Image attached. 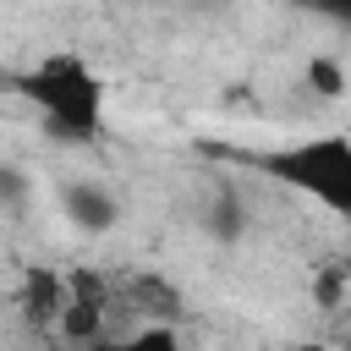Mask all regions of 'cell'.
<instances>
[{
  "mask_svg": "<svg viewBox=\"0 0 351 351\" xmlns=\"http://www.w3.org/2000/svg\"><path fill=\"white\" fill-rule=\"evenodd\" d=\"M203 230H208L219 247H230V241L247 236V203H241L236 186H219V192L208 197V208H203Z\"/></svg>",
  "mask_w": 351,
  "mask_h": 351,
  "instance_id": "cell-6",
  "label": "cell"
},
{
  "mask_svg": "<svg viewBox=\"0 0 351 351\" xmlns=\"http://www.w3.org/2000/svg\"><path fill=\"white\" fill-rule=\"evenodd\" d=\"M258 170L285 181V186H302L307 197H318L335 214L351 203V143H346V132H324V137L274 148V154L258 159Z\"/></svg>",
  "mask_w": 351,
  "mask_h": 351,
  "instance_id": "cell-2",
  "label": "cell"
},
{
  "mask_svg": "<svg viewBox=\"0 0 351 351\" xmlns=\"http://www.w3.org/2000/svg\"><path fill=\"white\" fill-rule=\"evenodd\" d=\"M285 351H329V346H318V340H296V346H285Z\"/></svg>",
  "mask_w": 351,
  "mask_h": 351,
  "instance_id": "cell-11",
  "label": "cell"
},
{
  "mask_svg": "<svg viewBox=\"0 0 351 351\" xmlns=\"http://www.w3.org/2000/svg\"><path fill=\"white\" fill-rule=\"evenodd\" d=\"M307 88L318 99H340L346 93V60L340 55H307Z\"/></svg>",
  "mask_w": 351,
  "mask_h": 351,
  "instance_id": "cell-7",
  "label": "cell"
},
{
  "mask_svg": "<svg viewBox=\"0 0 351 351\" xmlns=\"http://www.w3.org/2000/svg\"><path fill=\"white\" fill-rule=\"evenodd\" d=\"M115 351H186V340L170 329V324H143L137 335H126Z\"/></svg>",
  "mask_w": 351,
  "mask_h": 351,
  "instance_id": "cell-9",
  "label": "cell"
},
{
  "mask_svg": "<svg viewBox=\"0 0 351 351\" xmlns=\"http://www.w3.org/2000/svg\"><path fill=\"white\" fill-rule=\"evenodd\" d=\"M313 302H318L324 313H335V307L346 302V263H340V258H329V263L313 274Z\"/></svg>",
  "mask_w": 351,
  "mask_h": 351,
  "instance_id": "cell-8",
  "label": "cell"
},
{
  "mask_svg": "<svg viewBox=\"0 0 351 351\" xmlns=\"http://www.w3.org/2000/svg\"><path fill=\"white\" fill-rule=\"evenodd\" d=\"M0 197H5V203H22V197H27V181H22L11 165H0Z\"/></svg>",
  "mask_w": 351,
  "mask_h": 351,
  "instance_id": "cell-10",
  "label": "cell"
},
{
  "mask_svg": "<svg viewBox=\"0 0 351 351\" xmlns=\"http://www.w3.org/2000/svg\"><path fill=\"white\" fill-rule=\"evenodd\" d=\"M60 214H66L71 230H82V236H104V230H115L121 203H115L99 181H60Z\"/></svg>",
  "mask_w": 351,
  "mask_h": 351,
  "instance_id": "cell-4",
  "label": "cell"
},
{
  "mask_svg": "<svg viewBox=\"0 0 351 351\" xmlns=\"http://www.w3.org/2000/svg\"><path fill=\"white\" fill-rule=\"evenodd\" d=\"M60 302H66V274H55V269L33 263V269L22 274V296H16L22 324H27V329H55Z\"/></svg>",
  "mask_w": 351,
  "mask_h": 351,
  "instance_id": "cell-5",
  "label": "cell"
},
{
  "mask_svg": "<svg viewBox=\"0 0 351 351\" xmlns=\"http://www.w3.org/2000/svg\"><path fill=\"white\" fill-rule=\"evenodd\" d=\"M16 93L27 104H38L49 137H60V143H88L104 126V77L77 49H55L38 66H27L16 77Z\"/></svg>",
  "mask_w": 351,
  "mask_h": 351,
  "instance_id": "cell-1",
  "label": "cell"
},
{
  "mask_svg": "<svg viewBox=\"0 0 351 351\" xmlns=\"http://www.w3.org/2000/svg\"><path fill=\"white\" fill-rule=\"evenodd\" d=\"M60 340L66 346H93L99 329H104V291L93 274H66V302H60V318H55Z\"/></svg>",
  "mask_w": 351,
  "mask_h": 351,
  "instance_id": "cell-3",
  "label": "cell"
}]
</instances>
